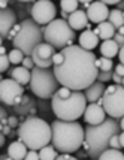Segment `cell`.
Returning a JSON list of instances; mask_svg holds the SVG:
<instances>
[{"mask_svg":"<svg viewBox=\"0 0 124 160\" xmlns=\"http://www.w3.org/2000/svg\"><path fill=\"white\" fill-rule=\"evenodd\" d=\"M64 60L58 66H52L60 85L70 90H85L97 81L99 68L96 66L97 57L93 51L82 48L81 45H70L62 49Z\"/></svg>","mask_w":124,"mask_h":160,"instance_id":"1","label":"cell"},{"mask_svg":"<svg viewBox=\"0 0 124 160\" xmlns=\"http://www.w3.org/2000/svg\"><path fill=\"white\" fill-rule=\"evenodd\" d=\"M120 132H121V126L117 118L112 117L106 118L100 124H87L82 148L88 153L91 159H99V156L106 148H109L111 136Z\"/></svg>","mask_w":124,"mask_h":160,"instance_id":"2","label":"cell"},{"mask_svg":"<svg viewBox=\"0 0 124 160\" xmlns=\"http://www.w3.org/2000/svg\"><path fill=\"white\" fill-rule=\"evenodd\" d=\"M52 139L51 144L60 151V153H76L85 139V129L79 124L76 120L57 118L52 121Z\"/></svg>","mask_w":124,"mask_h":160,"instance_id":"3","label":"cell"},{"mask_svg":"<svg viewBox=\"0 0 124 160\" xmlns=\"http://www.w3.org/2000/svg\"><path fill=\"white\" fill-rule=\"evenodd\" d=\"M17 136L21 139L28 150H41L42 147L51 144L52 139V127L47 123V120L39 118L36 115H28L18 126Z\"/></svg>","mask_w":124,"mask_h":160,"instance_id":"4","label":"cell"},{"mask_svg":"<svg viewBox=\"0 0 124 160\" xmlns=\"http://www.w3.org/2000/svg\"><path fill=\"white\" fill-rule=\"evenodd\" d=\"M87 103H88L87 98L81 90H72V94L66 99L58 98L57 94H54L51 99V108L55 117L60 120H67V121H73L82 117Z\"/></svg>","mask_w":124,"mask_h":160,"instance_id":"5","label":"cell"},{"mask_svg":"<svg viewBox=\"0 0 124 160\" xmlns=\"http://www.w3.org/2000/svg\"><path fill=\"white\" fill-rule=\"evenodd\" d=\"M43 41L45 39H43L42 27H39V24L33 18H27V20H22L21 28L12 39V45L14 48H20L26 56H32L33 49Z\"/></svg>","mask_w":124,"mask_h":160,"instance_id":"6","label":"cell"},{"mask_svg":"<svg viewBox=\"0 0 124 160\" xmlns=\"http://www.w3.org/2000/svg\"><path fill=\"white\" fill-rule=\"evenodd\" d=\"M58 79L55 77L54 69L51 68H39L35 66L32 69V79H30V90L32 93L41 99H52L58 90Z\"/></svg>","mask_w":124,"mask_h":160,"instance_id":"7","label":"cell"},{"mask_svg":"<svg viewBox=\"0 0 124 160\" xmlns=\"http://www.w3.org/2000/svg\"><path fill=\"white\" fill-rule=\"evenodd\" d=\"M43 30V39L45 42L51 43L55 48L63 49L64 47L73 45L75 41V30L70 27L67 20L63 18H55L49 24L42 27Z\"/></svg>","mask_w":124,"mask_h":160,"instance_id":"8","label":"cell"},{"mask_svg":"<svg viewBox=\"0 0 124 160\" xmlns=\"http://www.w3.org/2000/svg\"><path fill=\"white\" fill-rule=\"evenodd\" d=\"M103 108L106 114L112 118L124 117V85L123 84H111L106 87L103 94Z\"/></svg>","mask_w":124,"mask_h":160,"instance_id":"9","label":"cell"},{"mask_svg":"<svg viewBox=\"0 0 124 160\" xmlns=\"http://www.w3.org/2000/svg\"><path fill=\"white\" fill-rule=\"evenodd\" d=\"M57 8L51 0H36L32 5V18L37 24L47 26L51 21L55 20Z\"/></svg>","mask_w":124,"mask_h":160,"instance_id":"10","label":"cell"},{"mask_svg":"<svg viewBox=\"0 0 124 160\" xmlns=\"http://www.w3.org/2000/svg\"><path fill=\"white\" fill-rule=\"evenodd\" d=\"M24 94V85H21L14 78H3L0 81V100L3 105L14 106L17 98Z\"/></svg>","mask_w":124,"mask_h":160,"instance_id":"11","label":"cell"},{"mask_svg":"<svg viewBox=\"0 0 124 160\" xmlns=\"http://www.w3.org/2000/svg\"><path fill=\"white\" fill-rule=\"evenodd\" d=\"M55 54V47H52L48 42H42L39 43L33 52H32V58L35 62V66H39V68H51L54 66V62H52V57Z\"/></svg>","mask_w":124,"mask_h":160,"instance_id":"12","label":"cell"},{"mask_svg":"<svg viewBox=\"0 0 124 160\" xmlns=\"http://www.w3.org/2000/svg\"><path fill=\"white\" fill-rule=\"evenodd\" d=\"M109 8L106 3L100 2V0H94L91 2L90 8L87 9V15H88L90 22H94V24H100L103 21H108L109 17Z\"/></svg>","mask_w":124,"mask_h":160,"instance_id":"13","label":"cell"},{"mask_svg":"<svg viewBox=\"0 0 124 160\" xmlns=\"http://www.w3.org/2000/svg\"><path fill=\"white\" fill-rule=\"evenodd\" d=\"M82 117L87 124H100L106 120V111L102 105H99L97 102H93V103L87 105Z\"/></svg>","mask_w":124,"mask_h":160,"instance_id":"14","label":"cell"},{"mask_svg":"<svg viewBox=\"0 0 124 160\" xmlns=\"http://www.w3.org/2000/svg\"><path fill=\"white\" fill-rule=\"evenodd\" d=\"M0 20H2V39L5 41L7 38V33L15 27L17 24V15L15 11L12 8H6V9H2V15H0Z\"/></svg>","mask_w":124,"mask_h":160,"instance_id":"15","label":"cell"},{"mask_svg":"<svg viewBox=\"0 0 124 160\" xmlns=\"http://www.w3.org/2000/svg\"><path fill=\"white\" fill-rule=\"evenodd\" d=\"M67 22L70 24V27L73 30H81L82 32L84 28H87V24L90 22L88 15H87V11H82V9H78L75 12H72L67 18Z\"/></svg>","mask_w":124,"mask_h":160,"instance_id":"16","label":"cell"},{"mask_svg":"<svg viewBox=\"0 0 124 160\" xmlns=\"http://www.w3.org/2000/svg\"><path fill=\"white\" fill-rule=\"evenodd\" d=\"M105 91H106L105 82L94 81L90 87H87V88L84 90V94H85V98H87V102H88V103H93V102H97L100 98H103Z\"/></svg>","mask_w":124,"mask_h":160,"instance_id":"17","label":"cell"},{"mask_svg":"<svg viewBox=\"0 0 124 160\" xmlns=\"http://www.w3.org/2000/svg\"><path fill=\"white\" fill-rule=\"evenodd\" d=\"M99 39H100V38L94 33V30H87V28H85L82 33L79 35L78 42H79V45H81L82 48L88 49V51H93V49L99 45Z\"/></svg>","mask_w":124,"mask_h":160,"instance_id":"18","label":"cell"},{"mask_svg":"<svg viewBox=\"0 0 124 160\" xmlns=\"http://www.w3.org/2000/svg\"><path fill=\"white\" fill-rule=\"evenodd\" d=\"M27 151H28V147L26 145L21 139L11 142L9 147H7V154H9L11 160H22V159H26Z\"/></svg>","mask_w":124,"mask_h":160,"instance_id":"19","label":"cell"},{"mask_svg":"<svg viewBox=\"0 0 124 160\" xmlns=\"http://www.w3.org/2000/svg\"><path fill=\"white\" fill-rule=\"evenodd\" d=\"M9 77L14 78L15 81H18L21 85H26V84H30L32 70L27 69L26 66H17V68L9 70Z\"/></svg>","mask_w":124,"mask_h":160,"instance_id":"20","label":"cell"},{"mask_svg":"<svg viewBox=\"0 0 124 160\" xmlns=\"http://www.w3.org/2000/svg\"><path fill=\"white\" fill-rule=\"evenodd\" d=\"M94 33H96L100 39H114V36L117 33V28L114 24H111L109 21H103V22H100V24H97V27L94 28Z\"/></svg>","mask_w":124,"mask_h":160,"instance_id":"21","label":"cell"},{"mask_svg":"<svg viewBox=\"0 0 124 160\" xmlns=\"http://www.w3.org/2000/svg\"><path fill=\"white\" fill-rule=\"evenodd\" d=\"M120 48H121V47L115 42V39H106V41H103L102 42V45H100V52H102V56L103 57L114 58V57L118 56Z\"/></svg>","mask_w":124,"mask_h":160,"instance_id":"22","label":"cell"},{"mask_svg":"<svg viewBox=\"0 0 124 160\" xmlns=\"http://www.w3.org/2000/svg\"><path fill=\"white\" fill-rule=\"evenodd\" d=\"M58 150L55 148L52 144L51 145H45V147H42L41 150H39V157H41V160H54L58 157Z\"/></svg>","mask_w":124,"mask_h":160,"instance_id":"23","label":"cell"},{"mask_svg":"<svg viewBox=\"0 0 124 160\" xmlns=\"http://www.w3.org/2000/svg\"><path fill=\"white\" fill-rule=\"evenodd\" d=\"M99 160H124V154L121 153V150L109 147L99 156Z\"/></svg>","mask_w":124,"mask_h":160,"instance_id":"24","label":"cell"},{"mask_svg":"<svg viewBox=\"0 0 124 160\" xmlns=\"http://www.w3.org/2000/svg\"><path fill=\"white\" fill-rule=\"evenodd\" d=\"M108 21L111 24H114L115 28H120L121 26H124V15L123 11H118V9H112L109 12V17H108Z\"/></svg>","mask_w":124,"mask_h":160,"instance_id":"25","label":"cell"},{"mask_svg":"<svg viewBox=\"0 0 124 160\" xmlns=\"http://www.w3.org/2000/svg\"><path fill=\"white\" fill-rule=\"evenodd\" d=\"M78 5H79V0H60L62 11L67 12V14H72V12L78 11Z\"/></svg>","mask_w":124,"mask_h":160,"instance_id":"26","label":"cell"},{"mask_svg":"<svg viewBox=\"0 0 124 160\" xmlns=\"http://www.w3.org/2000/svg\"><path fill=\"white\" fill-rule=\"evenodd\" d=\"M7 56H9V60H11L12 64H20V63H22V60L26 58V54H24L20 48L11 49V51L7 52Z\"/></svg>","mask_w":124,"mask_h":160,"instance_id":"27","label":"cell"},{"mask_svg":"<svg viewBox=\"0 0 124 160\" xmlns=\"http://www.w3.org/2000/svg\"><path fill=\"white\" fill-rule=\"evenodd\" d=\"M112 75H114V72H112V70H99L97 81L106 84L108 81H112Z\"/></svg>","mask_w":124,"mask_h":160,"instance_id":"28","label":"cell"},{"mask_svg":"<svg viewBox=\"0 0 124 160\" xmlns=\"http://www.w3.org/2000/svg\"><path fill=\"white\" fill-rule=\"evenodd\" d=\"M100 70H112L114 69V63H112V58H108V57H100Z\"/></svg>","mask_w":124,"mask_h":160,"instance_id":"29","label":"cell"},{"mask_svg":"<svg viewBox=\"0 0 124 160\" xmlns=\"http://www.w3.org/2000/svg\"><path fill=\"white\" fill-rule=\"evenodd\" d=\"M120 133H115V135H112L109 139V147L111 148H117V150H121L123 145H121V142H120V136H118Z\"/></svg>","mask_w":124,"mask_h":160,"instance_id":"30","label":"cell"},{"mask_svg":"<svg viewBox=\"0 0 124 160\" xmlns=\"http://www.w3.org/2000/svg\"><path fill=\"white\" fill-rule=\"evenodd\" d=\"M9 66H11L9 56H7V54H2V64H0V70H2V73H3V72H7Z\"/></svg>","mask_w":124,"mask_h":160,"instance_id":"31","label":"cell"},{"mask_svg":"<svg viewBox=\"0 0 124 160\" xmlns=\"http://www.w3.org/2000/svg\"><path fill=\"white\" fill-rule=\"evenodd\" d=\"M24 160H41V157H39V151H37V150H28Z\"/></svg>","mask_w":124,"mask_h":160,"instance_id":"32","label":"cell"},{"mask_svg":"<svg viewBox=\"0 0 124 160\" xmlns=\"http://www.w3.org/2000/svg\"><path fill=\"white\" fill-rule=\"evenodd\" d=\"M22 66H26L27 69H33L35 68V62H33V58H32V56H26V58L22 60Z\"/></svg>","mask_w":124,"mask_h":160,"instance_id":"33","label":"cell"},{"mask_svg":"<svg viewBox=\"0 0 124 160\" xmlns=\"http://www.w3.org/2000/svg\"><path fill=\"white\" fill-rule=\"evenodd\" d=\"M63 60H64V56H63V52H55L54 57H52V62H54V66H58V64H62Z\"/></svg>","mask_w":124,"mask_h":160,"instance_id":"34","label":"cell"},{"mask_svg":"<svg viewBox=\"0 0 124 160\" xmlns=\"http://www.w3.org/2000/svg\"><path fill=\"white\" fill-rule=\"evenodd\" d=\"M7 124L11 126L12 129H15V127H18V126H20L18 117H17V115H9V118H7Z\"/></svg>","mask_w":124,"mask_h":160,"instance_id":"35","label":"cell"},{"mask_svg":"<svg viewBox=\"0 0 124 160\" xmlns=\"http://www.w3.org/2000/svg\"><path fill=\"white\" fill-rule=\"evenodd\" d=\"M20 28H21V24H15V27L12 28L9 33H7V38H6L7 41H12L15 36H17V33H18V30H20Z\"/></svg>","mask_w":124,"mask_h":160,"instance_id":"36","label":"cell"},{"mask_svg":"<svg viewBox=\"0 0 124 160\" xmlns=\"http://www.w3.org/2000/svg\"><path fill=\"white\" fill-rule=\"evenodd\" d=\"M78 157L76 156H70V153H62L58 154V157H57V160H76Z\"/></svg>","mask_w":124,"mask_h":160,"instance_id":"37","label":"cell"},{"mask_svg":"<svg viewBox=\"0 0 124 160\" xmlns=\"http://www.w3.org/2000/svg\"><path fill=\"white\" fill-rule=\"evenodd\" d=\"M0 117H2V120H0L2 126L7 124V118H9V117H7V112H6V109H5V108H2V109H0Z\"/></svg>","mask_w":124,"mask_h":160,"instance_id":"38","label":"cell"},{"mask_svg":"<svg viewBox=\"0 0 124 160\" xmlns=\"http://www.w3.org/2000/svg\"><path fill=\"white\" fill-rule=\"evenodd\" d=\"M2 133H5L6 136H14V133H12V127H11L9 124L2 126Z\"/></svg>","mask_w":124,"mask_h":160,"instance_id":"39","label":"cell"},{"mask_svg":"<svg viewBox=\"0 0 124 160\" xmlns=\"http://www.w3.org/2000/svg\"><path fill=\"white\" fill-rule=\"evenodd\" d=\"M114 39H115V42H117L120 47H123L124 45V35H120V33H115V36H114Z\"/></svg>","mask_w":124,"mask_h":160,"instance_id":"40","label":"cell"},{"mask_svg":"<svg viewBox=\"0 0 124 160\" xmlns=\"http://www.w3.org/2000/svg\"><path fill=\"white\" fill-rule=\"evenodd\" d=\"M114 70L117 72L118 75H121V77H124V64H123V63H120V64H117V66L114 68Z\"/></svg>","mask_w":124,"mask_h":160,"instance_id":"41","label":"cell"},{"mask_svg":"<svg viewBox=\"0 0 124 160\" xmlns=\"http://www.w3.org/2000/svg\"><path fill=\"white\" fill-rule=\"evenodd\" d=\"M112 81L115 84H123V77L121 75H118L117 72H114V75H112Z\"/></svg>","mask_w":124,"mask_h":160,"instance_id":"42","label":"cell"},{"mask_svg":"<svg viewBox=\"0 0 124 160\" xmlns=\"http://www.w3.org/2000/svg\"><path fill=\"white\" fill-rule=\"evenodd\" d=\"M76 157H78V159H87L90 156L87 151H79V150H78V151H76Z\"/></svg>","mask_w":124,"mask_h":160,"instance_id":"43","label":"cell"},{"mask_svg":"<svg viewBox=\"0 0 124 160\" xmlns=\"http://www.w3.org/2000/svg\"><path fill=\"white\" fill-rule=\"evenodd\" d=\"M118 60H120V63H123L124 64V45L120 48V52H118Z\"/></svg>","mask_w":124,"mask_h":160,"instance_id":"44","label":"cell"},{"mask_svg":"<svg viewBox=\"0 0 124 160\" xmlns=\"http://www.w3.org/2000/svg\"><path fill=\"white\" fill-rule=\"evenodd\" d=\"M100 2H103V3L108 5V6H111V5H117V3L123 2V0H100Z\"/></svg>","mask_w":124,"mask_h":160,"instance_id":"45","label":"cell"},{"mask_svg":"<svg viewBox=\"0 0 124 160\" xmlns=\"http://www.w3.org/2000/svg\"><path fill=\"white\" fill-rule=\"evenodd\" d=\"M5 142H6V135H5V133H2V135H0V147L5 145Z\"/></svg>","mask_w":124,"mask_h":160,"instance_id":"46","label":"cell"},{"mask_svg":"<svg viewBox=\"0 0 124 160\" xmlns=\"http://www.w3.org/2000/svg\"><path fill=\"white\" fill-rule=\"evenodd\" d=\"M115 6H117L118 11H124V0H123V2H120V3H117Z\"/></svg>","mask_w":124,"mask_h":160,"instance_id":"47","label":"cell"},{"mask_svg":"<svg viewBox=\"0 0 124 160\" xmlns=\"http://www.w3.org/2000/svg\"><path fill=\"white\" fill-rule=\"evenodd\" d=\"M118 136H120V142H121V145H123V148H124V130L123 132H120Z\"/></svg>","mask_w":124,"mask_h":160,"instance_id":"48","label":"cell"},{"mask_svg":"<svg viewBox=\"0 0 124 160\" xmlns=\"http://www.w3.org/2000/svg\"><path fill=\"white\" fill-rule=\"evenodd\" d=\"M7 3H9V0H2V3H0V5H2V9H6Z\"/></svg>","mask_w":124,"mask_h":160,"instance_id":"49","label":"cell"},{"mask_svg":"<svg viewBox=\"0 0 124 160\" xmlns=\"http://www.w3.org/2000/svg\"><path fill=\"white\" fill-rule=\"evenodd\" d=\"M69 15H70V14H67V12L62 11V18H63V20H67V18H69Z\"/></svg>","mask_w":124,"mask_h":160,"instance_id":"50","label":"cell"},{"mask_svg":"<svg viewBox=\"0 0 124 160\" xmlns=\"http://www.w3.org/2000/svg\"><path fill=\"white\" fill-rule=\"evenodd\" d=\"M0 52H2V54H7L6 47H0Z\"/></svg>","mask_w":124,"mask_h":160,"instance_id":"51","label":"cell"},{"mask_svg":"<svg viewBox=\"0 0 124 160\" xmlns=\"http://www.w3.org/2000/svg\"><path fill=\"white\" fill-rule=\"evenodd\" d=\"M28 115H36V108H32L30 112H28Z\"/></svg>","mask_w":124,"mask_h":160,"instance_id":"52","label":"cell"},{"mask_svg":"<svg viewBox=\"0 0 124 160\" xmlns=\"http://www.w3.org/2000/svg\"><path fill=\"white\" fill-rule=\"evenodd\" d=\"M120 126H121V130H124V117L120 118Z\"/></svg>","mask_w":124,"mask_h":160,"instance_id":"53","label":"cell"},{"mask_svg":"<svg viewBox=\"0 0 124 160\" xmlns=\"http://www.w3.org/2000/svg\"><path fill=\"white\" fill-rule=\"evenodd\" d=\"M117 32H118V33H120V35H124V26H121V27L118 28Z\"/></svg>","mask_w":124,"mask_h":160,"instance_id":"54","label":"cell"},{"mask_svg":"<svg viewBox=\"0 0 124 160\" xmlns=\"http://www.w3.org/2000/svg\"><path fill=\"white\" fill-rule=\"evenodd\" d=\"M17 2H24V3H30V2H36V0H17Z\"/></svg>","mask_w":124,"mask_h":160,"instance_id":"55","label":"cell"},{"mask_svg":"<svg viewBox=\"0 0 124 160\" xmlns=\"http://www.w3.org/2000/svg\"><path fill=\"white\" fill-rule=\"evenodd\" d=\"M85 2H88V3H91V2H94V0H79V3H85Z\"/></svg>","mask_w":124,"mask_h":160,"instance_id":"56","label":"cell"},{"mask_svg":"<svg viewBox=\"0 0 124 160\" xmlns=\"http://www.w3.org/2000/svg\"><path fill=\"white\" fill-rule=\"evenodd\" d=\"M96 66H97V68H99V69H100V60H99V58H97V60H96Z\"/></svg>","mask_w":124,"mask_h":160,"instance_id":"57","label":"cell"},{"mask_svg":"<svg viewBox=\"0 0 124 160\" xmlns=\"http://www.w3.org/2000/svg\"><path fill=\"white\" fill-rule=\"evenodd\" d=\"M123 85H124V77H123Z\"/></svg>","mask_w":124,"mask_h":160,"instance_id":"58","label":"cell"},{"mask_svg":"<svg viewBox=\"0 0 124 160\" xmlns=\"http://www.w3.org/2000/svg\"><path fill=\"white\" fill-rule=\"evenodd\" d=\"M123 15H124V11H123Z\"/></svg>","mask_w":124,"mask_h":160,"instance_id":"59","label":"cell"}]
</instances>
